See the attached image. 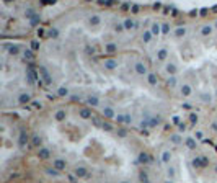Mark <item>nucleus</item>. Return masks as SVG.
Instances as JSON below:
<instances>
[{
    "instance_id": "2eb2a0df",
    "label": "nucleus",
    "mask_w": 217,
    "mask_h": 183,
    "mask_svg": "<svg viewBox=\"0 0 217 183\" xmlns=\"http://www.w3.org/2000/svg\"><path fill=\"white\" fill-rule=\"evenodd\" d=\"M168 157H170V155H168V152L163 154V160H168Z\"/></svg>"
},
{
    "instance_id": "f8f14e48",
    "label": "nucleus",
    "mask_w": 217,
    "mask_h": 183,
    "mask_svg": "<svg viewBox=\"0 0 217 183\" xmlns=\"http://www.w3.org/2000/svg\"><path fill=\"white\" fill-rule=\"evenodd\" d=\"M149 82H150V83H155V77L150 75V77H149Z\"/></svg>"
},
{
    "instance_id": "1a4fd4ad",
    "label": "nucleus",
    "mask_w": 217,
    "mask_h": 183,
    "mask_svg": "<svg viewBox=\"0 0 217 183\" xmlns=\"http://www.w3.org/2000/svg\"><path fill=\"white\" fill-rule=\"evenodd\" d=\"M82 116L88 118V116H90V111H87V110H83V111H82Z\"/></svg>"
},
{
    "instance_id": "423d86ee",
    "label": "nucleus",
    "mask_w": 217,
    "mask_h": 183,
    "mask_svg": "<svg viewBox=\"0 0 217 183\" xmlns=\"http://www.w3.org/2000/svg\"><path fill=\"white\" fill-rule=\"evenodd\" d=\"M64 116H66V113H64V111H59V113L56 115V118H57V119H62Z\"/></svg>"
},
{
    "instance_id": "39448f33",
    "label": "nucleus",
    "mask_w": 217,
    "mask_h": 183,
    "mask_svg": "<svg viewBox=\"0 0 217 183\" xmlns=\"http://www.w3.org/2000/svg\"><path fill=\"white\" fill-rule=\"evenodd\" d=\"M212 28L211 26H204V30H202V35H207V33H211Z\"/></svg>"
},
{
    "instance_id": "f257e3e1",
    "label": "nucleus",
    "mask_w": 217,
    "mask_h": 183,
    "mask_svg": "<svg viewBox=\"0 0 217 183\" xmlns=\"http://www.w3.org/2000/svg\"><path fill=\"white\" fill-rule=\"evenodd\" d=\"M136 67H137V72H139V74H145V72H147L145 66H144V64H141V62H139Z\"/></svg>"
},
{
    "instance_id": "20e7f679",
    "label": "nucleus",
    "mask_w": 217,
    "mask_h": 183,
    "mask_svg": "<svg viewBox=\"0 0 217 183\" xmlns=\"http://www.w3.org/2000/svg\"><path fill=\"white\" fill-rule=\"evenodd\" d=\"M181 92H185L183 95H189V92H191V90H189V87H188V85H185V87H181Z\"/></svg>"
},
{
    "instance_id": "f03ea898",
    "label": "nucleus",
    "mask_w": 217,
    "mask_h": 183,
    "mask_svg": "<svg viewBox=\"0 0 217 183\" xmlns=\"http://www.w3.org/2000/svg\"><path fill=\"white\" fill-rule=\"evenodd\" d=\"M39 157L41 159H47V157H49V152H47L46 149H41V150H39Z\"/></svg>"
},
{
    "instance_id": "6e6552de",
    "label": "nucleus",
    "mask_w": 217,
    "mask_h": 183,
    "mask_svg": "<svg viewBox=\"0 0 217 183\" xmlns=\"http://www.w3.org/2000/svg\"><path fill=\"white\" fill-rule=\"evenodd\" d=\"M165 56H167V51H160L158 52V57H160V59H165Z\"/></svg>"
},
{
    "instance_id": "4468645a",
    "label": "nucleus",
    "mask_w": 217,
    "mask_h": 183,
    "mask_svg": "<svg viewBox=\"0 0 217 183\" xmlns=\"http://www.w3.org/2000/svg\"><path fill=\"white\" fill-rule=\"evenodd\" d=\"M176 35H178V36H181V35H185V30H178V31H176Z\"/></svg>"
},
{
    "instance_id": "7ed1b4c3",
    "label": "nucleus",
    "mask_w": 217,
    "mask_h": 183,
    "mask_svg": "<svg viewBox=\"0 0 217 183\" xmlns=\"http://www.w3.org/2000/svg\"><path fill=\"white\" fill-rule=\"evenodd\" d=\"M108 69H114V66H116V62L114 61H106V64H105Z\"/></svg>"
},
{
    "instance_id": "ddd939ff",
    "label": "nucleus",
    "mask_w": 217,
    "mask_h": 183,
    "mask_svg": "<svg viewBox=\"0 0 217 183\" xmlns=\"http://www.w3.org/2000/svg\"><path fill=\"white\" fill-rule=\"evenodd\" d=\"M108 51H110V52H113V51H114V46H113V44H110V46H108Z\"/></svg>"
},
{
    "instance_id": "9b49d317",
    "label": "nucleus",
    "mask_w": 217,
    "mask_h": 183,
    "mask_svg": "<svg viewBox=\"0 0 217 183\" xmlns=\"http://www.w3.org/2000/svg\"><path fill=\"white\" fill-rule=\"evenodd\" d=\"M188 146H189V147H194V141H193V139H188Z\"/></svg>"
},
{
    "instance_id": "9d476101",
    "label": "nucleus",
    "mask_w": 217,
    "mask_h": 183,
    "mask_svg": "<svg viewBox=\"0 0 217 183\" xmlns=\"http://www.w3.org/2000/svg\"><path fill=\"white\" fill-rule=\"evenodd\" d=\"M124 25H126V28H131V26H132V21H131V20H126V23H124Z\"/></svg>"
},
{
    "instance_id": "0eeeda50",
    "label": "nucleus",
    "mask_w": 217,
    "mask_h": 183,
    "mask_svg": "<svg viewBox=\"0 0 217 183\" xmlns=\"http://www.w3.org/2000/svg\"><path fill=\"white\" fill-rule=\"evenodd\" d=\"M33 142H34V146H39V144H41V139H38V136H34V137H33Z\"/></svg>"
}]
</instances>
